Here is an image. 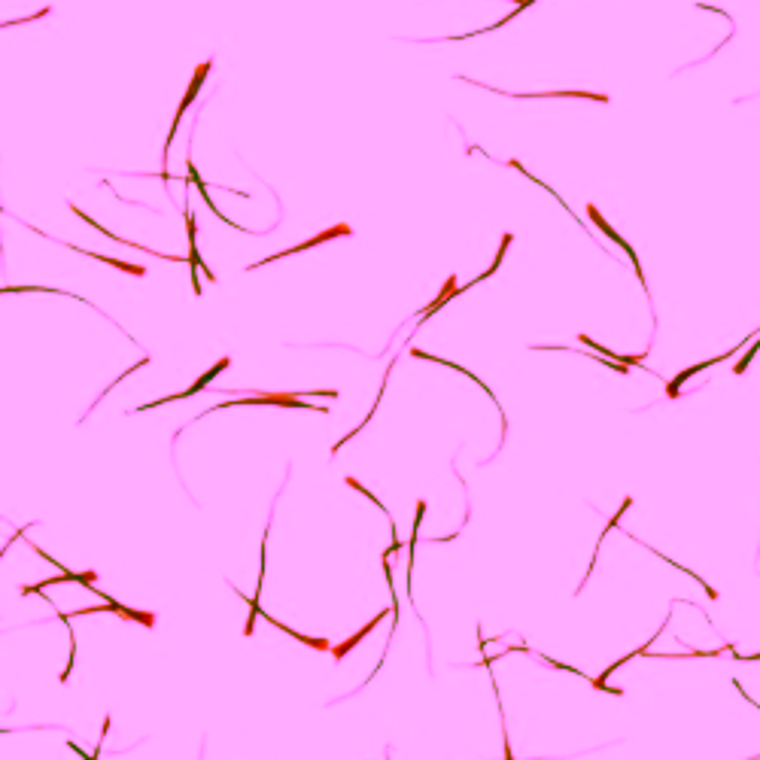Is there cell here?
<instances>
[{"mask_svg": "<svg viewBox=\"0 0 760 760\" xmlns=\"http://www.w3.org/2000/svg\"><path fill=\"white\" fill-rule=\"evenodd\" d=\"M338 235H350V225H335V228H329V231H323L320 238H313V240H307V244H298V247H292L286 249V253H277V256H268V262L271 258H280V256H292V253H298V249H307V247H316V244H323V240H329V238H338Z\"/></svg>", "mask_w": 760, "mask_h": 760, "instance_id": "7a4b0ae2", "label": "cell"}, {"mask_svg": "<svg viewBox=\"0 0 760 760\" xmlns=\"http://www.w3.org/2000/svg\"><path fill=\"white\" fill-rule=\"evenodd\" d=\"M225 369H228V359H219V362H216V365H213V369L207 371V374H201V378H198L195 383H192V387H189L186 392H183V396H195V392H201V389L207 387V383H210V380L216 378V374L225 371Z\"/></svg>", "mask_w": 760, "mask_h": 760, "instance_id": "277c9868", "label": "cell"}, {"mask_svg": "<svg viewBox=\"0 0 760 760\" xmlns=\"http://www.w3.org/2000/svg\"><path fill=\"white\" fill-rule=\"evenodd\" d=\"M757 350H760V341H757V344H754V347H751V350H748V353H745V356H742V359H739V362H736V374H742V371H745V369H748V362H751V359H754V353H757Z\"/></svg>", "mask_w": 760, "mask_h": 760, "instance_id": "8992f818", "label": "cell"}, {"mask_svg": "<svg viewBox=\"0 0 760 760\" xmlns=\"http://www.w3.org/2000/svg\"><path fill=\"white\" fill-rule=\"evenodd\" d=\"M207 73H210V61H204L201 68L195 70V77H192V82H189V91H186V98H183V101H180V113H177V119H173L177 125H180V119H183V110H189V104L195 101V95H198V88H201V82H204V77H207Z\"/></svg>", "mask_w": 760, "mask_h": 760, "instance_id": "6da1fadb", "label": "cell"}, {"mask_svg": "<svg viewBox=\"0 0 760 760\" xmlns=\"http://www.w3.org/2000/svg\"><path fill=\"white\" fill-rule=\"evenodd\" d=\"M456 292H459V289H456V277H450V280L444 283V292H441V295L435 298V302H432L429 307H426V311H423V316H429V313H435V311H438V307H441V304H444V302H447V298H450V295H456Z\"/></svg>", "mask_w": 760, "mask_h": 760, "instance_id": "5b68a950", "label": "cell"}, {"mask_svg": "<svg viewBox=\"0 0 760 760\" xmlns=\"http://www.w3.org/2000/svg\"><path fill=\"white\" fill-rule=\"evenodd\" d=\"M378 621H383V614H378V617H374V621H371L369 626H362V630H359L356 636H350V639L344 642V645H338V648H335V660H341V657L347 654V651H353V645H359V642H362V639H365V636H369V633L374 630V626H378Z\"/></svg>", "mask_w": 760, "mask_h": 760, "instance_id": "3957f363", "label": "cell"}]
</instances>
